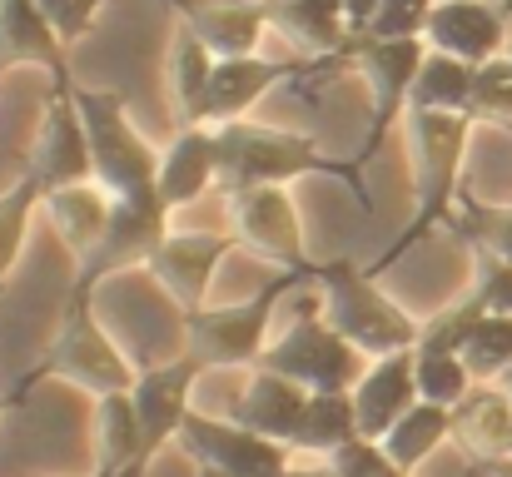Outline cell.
Segmentation results:
<instances>
[{
  "mask_svg": "<svg viewBox=\"0 0 512 477\" xmlns=\"http://www.w3.org/2000/svg\"><path fill=\"white\" fill-rule=\"evenodd\" d=\"M174 10L179 25H189L219 60H239V55H259L269 25V0H160Z\"/></svg>",
  "mask_w": 512,
  "mask_h": 477,
  "instance_id": "obj_18",
  "label": "cell"
},
{
  "mask_svg": "<svg viewBox=\"0 0 512 477\" xmlns=\"http://www.w3.org/2000/svg\"><path fill=\"white\" fill-rule=\"evenodd\" d=\"M239 249V239L224 229V234H204V229H170L160 239V249L150 254L145 274L170 294V304L179 309V318L194 314L209 304V284L219 274V264Z\"/></svg>",
  "mask_w": 512,
  "mask_h": 477,
  "instance_id": "obj_12",
  "label": "cell"
},
{
  "mask_svg": "<svg viewBox=\"0 0 512 477\" xmlns=\"http://www.w3.org/2000/svg\"><path fill=\"white\" fill-rule=\"evenodd\" d=\"M324 468L334 477H408L388 453H383L378 438H353V443H343L339 453L324 458Z\"/></svg>",
  "mask_w": 512,
  "mask_h": 477,
  "instance_id": "obj_36",
  "label": "cell"
},
{
  "mask_svg": "<svg viewBox=\"0 0 512 477\" xmlns=\"http://www.w3.org/2000/svg\"><path fill=\"white\" fill-rule=\"evenodd\" d=\"M473 120L448 110H408V155H413V214L403 234L368 264V274L393 269L408 249H418L433 229L453 224L463 209V159L473 145Z\"/></svg>",
  "mask_w": 512,
  "mask_h": 477,
  "instance_id": "obj_1",
  "label": "cell"
},
{
  "mask_svg": "<svg viewBox=\"0 0 512 477\" xmlns=\"http://www.w3.org/2000/svg\"><path fill=\"white\" fill-rule=\"evenodd\" d=\"M473 70L468 60H453L443 50H428L418 85H413V110H448V115H468V95H473Z\"/></svg>",
  "mask_w": 512,
  "mask_h": 477,
  "instance_id": "obj_29",
  "label": "cell"
},
{
  "mask_svg": "<svg viewBox=\"0 0 512 477\" xmlns=\"http://www.w3.org/2000/svg\"><path fill=\"white\" fill-rule=\"evenodd\" d=\"M428 60V40H368V35H353L348 40V65L363 75L368 85V135L363 145L353 150V164L368 169L373 155L388 145L393 125L413 110V85H418V70Z\"/></svg>",
  "mask_w": 512,
  "mask_h": 477,
  "instance_id": "obj_8",
  "label": "cell"
},
{
  "mask_svg": "<svg viewBox=\"0 0 512 477\" xmlns=\"http://www.w3.org/2000/svg\"><path fill=\"white\" fill-rule=\"evenodd\" d=\"M10 408H15V398H0V418H5V413H10Z\"/></svg>",
  "mask_w": 512,
  "mask_h": 477,
  "instance_id": "obj_40",
  "label": "cell"
},
{
  "mask_svg": "<svg viewBox=\"0 0 512 477\" xmlns=\"http://www.w3.org/2000/svg\"><path fill=\"white\" fill-rule=\"evenodd\" d=\"M348 398H353V413H358V433L383 443L388 428L418 403V348L373 358Z\"/></svg>",
  "mask_w": 512,
  "mask_h": 477,
  "instance_id": "obj_20",
  "label": "cell"
},
{
  "mask_svg": "<svg viewBox=\"0 0 512 477\" xmlns=\"http://www.w3.org/2000/svg\"><path fill=\"white\" fill-rule=\"evenodd\" d=\"M40 10L55 25V35L65 40V50H75L80 40H90V30L100 25V15L110 10V0H40Z\"/></svg>",
  "mask_w": 512,
  "mask_h": 477,
  "instance_id": "obj_37",
  "label": "cell"
},
{
  "mask_svg": "<svg viewBox=\"0 0 512 477\" xmlns=\"http://www.w3.org/2000/svg\"><path fill=\"white\" fill-rule=\"evenodd\" d=\"M423 40H428V50H443L453 60L483 65V60L508 50L512 10L503 0H438Z\"/></svg>",
  "mask_w": 512,
  "mask_h": 477,
  "instance_id": "obj_17",
  "label": "cell"
},
{
  "mask_svg": "<svg viewBox=\"0 0 512 477\" xmlns=\"http://www.w3.org/2000/svg\"><path fill=\"white\" fill-rule=\"evenodd\" d=\"M20 65H40L50 75V95H75V70H70V50L55 35V25L45 20L40 0H0V75L20 70Z\"/></svg>",
  "mask_w": 512,
  "mask_h": 477,
  "instance_id": "obj_16",
  "label": "cell"
},
{
  "mask_svg": "<svg viewBox=\"0 0 512 477\" xmlns=\"http://www.w3.org/2000/svg\"><path fill=\"white\" fill-rule=\"evenodd\" d=\"M309 398H314L309 388H299V383H289V378H279L269 368H249V383L234 398L229 418L244 423L259 438L284 443L299 458V433H304V418H309Z\"/></svg>",
  "mask_w": 512,
  "mask_h": 477,
  "instance_id": "obj_19",
  "label": "cell"
},
{
  "mask_svg": "<svg viewBox=\"0 0 512 477\" xmlns=\"http://www.w3.org/2000/svg\"><path fill=\"white\" fill-rule=\"evenodd\" d=\"M199 378H204V368H199L189 353L160 358V363H140L130 398H135L140 428H145V468H150L170 443H179V433H184V423H189V413H194V388H199Z\"/></svg>",
  "mask_w": 512,
  "mask_h": 477,
  "instance_id": "obj_13",
  "label": "cell"
},
{
  "mask_svg": "<svg viewBox=\"0 0 512 477\" xmlns=\"http://www.w3.org/2000/svg\"><path fill=\"white\" fill-rule=\"evenodd\" d=\"M438 0H383V10L373 15V25L363 30L368 40H423L428 20H433Z\"/></svg>",
  "mask_w": 512,
  "mask_h": 477,
  "instance_id": "obj_35",
  "label": "cell"
},
{
  "mask_svg": "<svg viewBox=\"0 0 512 477\" xmlns=\"http://www.w3.org/2000/svg\"><path fill=\"white\" fill-rule=\"evenodd\" d=\"M55 239L65 244V254L75 264H85L95 254V244L105 239L110 219H115V194L100 184V179H85V184H65V189H50L40 199Z\"/></svg>",
  "mask_w": 512,
  "mask_h": 477,
  "instance_id": "obj_23",
  "label": "cell"
},
{
  "mask_svg": "<svg viewBox=\"0 0 512 477\" xmlns=\"http://www.w3.org/2000/svg\"><path fill=\"white\" fill-rule=\"evenodd\" d=\"M473 388H478V378L463 363V353H423L418 348V403H433V408L453 413Z\"/></svg>",
  "mask_w": 512,
  "mask_h": 477,
  "instance_id": "obj_32",
  "label": "cell"
},
{
  "mask_svg": "<svg viewBox=\"0 0 512 477\" xmlns=\"http://www.w3.org/2000/svg\"><path fill=\"white\" fill-rule=\"evenodd\" d=\"M508 55H512V40H508Z\"/></svg>",
  "mask_w": 512,
  "mask_h": 477,
  "instance_id": "obj_45",
  "label": "cell"
},
{
  "mask_svg": "<svg viewBox=\"0 0 512 477\" xmlns=\"http://www.w3.org/2000/svg\"><path fill=\"white\" fill-rule=\"evenodd\" d=\"M453 438V413L448 408H433V403H413L383 438V453L403 468V473H418L443 443Z\"/></svg>",
  "mask_w": 512,
  "mask_h": 477,
  "instance_id": "obj_27",
  "label": "cell"
},
{
  "mask_svg": "<svg viewBox=\"0 0 512 477\" xmlns=\"http://www.w3.org/2000/svg\"><path fill=\"white\" fill-rule=\"evenodd\" d=\"M309 174L339 179L343 189L373 214L368 169H358L353 159L324 155L314 135L279 130V125H264V120L219 125V194L259 189V184H299V179H309Z\"/></svg>",
  "mask_w": 512,
  "mask_h": 477,
  "instance_id": "obj_2",
  "label": "cell"
},
{
  "mask_svg": "<svg viewBox=\"0 0 512 477\" xmlns=\"http://www.w3.org/2000/svg\"><path fill=\"white\" fill-rule=\"evenodd\" d=\"M453 443L483 468H512V393L503 383H478L453 408Z\"/></svg>",
  "mask_w": 512,
  "mask_h": 477,
  "instance_id": "obj_22",
  "label": "cell"
},
{
  "mask_svg": "<svg viewBox=\"0 0 512 477\" xmlns=\"http://www.w3.org/2000/svg\"><path fill=\"white\" fill-rule=\"evenodd\" d=\"M498 477H512V468H503V473H498Z\"/></svg>",
  "mask_w": 512,
  "mask_h": 477,
  "instance_id": "obj_42",
  "label": "cell"
},
{
  "mask_svg": "<svg viewBox=\"0 0 512 477\" xmlns=\"http://www.w3.org/2000/svg\"><path fill=\"white\" fill-rule=\"evenodd\" d=\"M95 418H100V473L115 477H145V428H140V408L130 398V388L95 398Z\"/></svg>",
  "mask_w": 512,
  "mask_h": 477,
  "instance_id": "obj_26",
  "label": "cell"
},
{
  "mask_svg": "<svg viewBox=\"0 0 512 477\" xmlns=\"http://www.w3.org/2000/svg\"><path fill=\"white\" fill-rule=\"evenodd\" d=\"M453 229L463 234V244L473 254H493V259L512 264V204L463 199V219H453Z\"/></svg>",
  "mask_w": 512,
  "mask_h": 477,
  "instance_id": "obj_34",
  "label": "cell"
},
{
  "mask_svg": "<svg viewBox=\"0 0 512 477\" xmlns=\"http://www.w3.org/2000/svg\"><path fill=\"white\" fill-rule=\"evenodd\" d=\"M468 120L473 125H498L512 130V55H493L473 70V95H468Z\"/></svg>",
  "mask_w": 512,
  "mask_h": 477,
  "instance_id": "obj_33",
  "label": "cell"
},
{
  "mask_svg": "<svg viewBox=\"0 0 512 477\" xmlns=\"http://www.w3.org/2000/svg\"><path fill=\"white\" fill-rule=\"evenodd\" d=\"M314 299L329 328L363 353V358H388L403 348H418L423 318H413L393 294L378 289V274H368L358 259H329L314 274Z\"/></svg>",
  "mask_w": 512,
  "mask_h": 477,
  "instance_id": "obj_4",
  "label": "cell"
},
{
  "mask_svg": "<svg viewBox=\"0 0 512 477\" xmlns=\"http://www.w3.org/2000/svg\"><path fill=\"white\" fill-rule=\"evenodd\" d=\"M343 10H348V30L363 35V30L373 25V15L383 10V0H343Z\"/></svg>",
  "mask_w": 512,
  "mask_h": 477,
  "instance_id": "obj_38",
  "label": "cell"
},
{
  "mask_svg": "<svg viewBox=\"0 0 512 477\" xmlns=\"http://www.w3.org/2000/svg\"><path fill=\"white\" fill-rule=\"evenodd\" d=\"M170 209L160 204V194H140V199H115V219L105 229V239L95 244V254L85 264H75V284L70 294H90L115 279V274H130V269H145L150 254L160 249V239L170 234Z\"/></svg>",
  "mask_w": 512,
  "mask_h": 477,
  "instance_id": "obj_11",
  "label": "cell"
},
{
  "mask_svg": "<svg viewBox=\"0 0 512 477\" xmlns=\"http://www.w3.org/2000/svg\"><path fill=\"white\" fill-rule=\"evenodd\" d=\"M319 274V269H314ZM314 274H294L279 269L274 279H264L249 299L234 304H204L194 314H184V353L204 368V373H224V368H259L264 348L274 343V318L279 304H289L294 294H304L314 284Z\"/></svg>",
  "mask_w": 512,
  "mask_h": 477,
  "instance_id": "obj_3",
  "label": "cell"
},
{
  "mask_svg": "<svg viewBox=\"0 0 512 477\" xmlns=\"http://www.w3.org/2000/svg\"><path fill=\"white\" fill-rule=\"evenodd\" d=\"M498 383H503V388H508V393H512V368H508V373H503V378H498Z\"/></svg>",
  "mask_w": 512,
  "mask_h": 477,
  "instance_id": "obj_41",
  "label": "cell"
},
{
  "mask_svg": "<svg viewBox=\"0 0 512 477\" xmlns=\"http://www.w3.org/2000/svg\"><path fill=\"white\" fill-rule=\"evenodd\" d=\"M463 363L478 383H498L512 368V314H478V323L463 338Z\"/></svg>",
  "mask_w": 512,
  "mask_h": 477,
  "instance_id": "obj_31",
  "label": "cell"
},
{
  "mask_svg": "<svg viewBox=\"0 0 512 477\" xmlns=\"http://www.w3.org/2000/svg\"><path fill=\"white\" fill-rule=\"evenodd\" d=\"M25 174L50 194L65 184H85L95 179V159H90V135L80 120L75 95H45L40 120H35V140L25 150Z\"/></svg>",
  "mask_w": 512,
  "mask_h": 477,
  "instance_id": "obj_15",
  "label": "cell"
},
{
  "mask_svg": "<svg viewBox=\"0 0 512 477\" xmlns=\"http://www.w3.org/2000/svg\"><path fill=\"white\" fill-rule=\"evenodd\" d=\"M179 448L214 477H289L294 473V453L274 438H259L249 433L244 423L234 418H214V413H189L184 433H179Z\"/></svg>",
  "mask_w": 512,
  "mask_h": 477,
  "instance_id": "obj_10",
  "label": "cell"
},
{
  "mask_svg": "<svg viewBox=\"0 0 512 477\" xmlns=\"http://www.w3.org/2000/svg\"><path fill=\"white\" fill-rule=\"evenodd\" d=\"M95 477H115V473H95Z\"/></svg>",
  "mask_w": 512,
  "mask_h": 477,
  "instance_id": "obj_43",
  "label": "cell"
},
{
  "mask_svg": "<svg viewBox=\"0 0 512 477\" xmlns=\"http://www.w3.org/2000/svg\"><path fill=\"white\" fill-rule=\"evenodd\" d=\"M135 373L140 363L110 338V328L95 314V299L90 294H65V309H60V323L40 353V363L20 378L15 388V403H25V393L45 378H65L95 398L105 393H120V388H135Z\"/></svg>",
  "mask_w": 512,
  "mask_h": 477,
  "instance_id": "obj_5",
  "label": "cell"
},
{
  "mask_svg": "<svg viewBox=\"0 0 512 477\" xmlns=\"http://www.w3.org/2000/svg\"><path fill=\"white\" fill-rule=\"evenodd\" d=\"M363 438L358 433V413H353V398L348 393H314L309 398V418H304V433H299V458H329L339 453L343 443Z\"/></svg>",
  "mask_w": 512,
  "mask_h": 477,
  "instance_id": "obj_28",
  "label": "cell"
},
{
  "mask_svg": "<svg viewBox=\"0 0 512 477\" xmlns=\"http://www.w3.org/2000/svg\"><path fill=\"white\" fill-rule=\"evenodd\" d=\"M269 25L304 60H348V10L343 0H269Z\"/></svg>",
  "mask_w": 512,
  "mask_h": 477,
  "instance_id": "obj_24",
  "label": "cell"
},
{
  "mask_svg": "<svg viewBox=\"0 0 512 477\" xmlns=\"http://www.w3.org/2000/svg\"><path fill=\"white\" fill-rule=\"evenodd\" d=\"M289 477H334V473H329L324 463H314V468H309V463H294V473Z\"/></svg>",
  "mask_w": 512,
  "mask_h": 477,
  "instance_id": "obj_39",
  "label": "cell"
},
{
  "mask_svg": "<svg viewBox=\"0 0 512 477\" xmlns=\"http://www.w3.org/2000/svg\"><path fill=\"white\" fill-rule=\"evenodd\" d=\"M214 65L219 55L189 25H174L170 50H165V90H170L179 125H204V95H209Z\"/></svg>",
  "mask_w": 512,
  "mask_h": 477,
  "instance_id": "obj_25",
  "label": "cell"
},
{
  "mask_svg": "<svg viewBox=\"0 0 512 477\" xmlns=\"http://www.w3.org/2000/svg\"><path fill=\"white\" fill-rule=\"evenodd\" d=\"M209 189H219V130L214 125H179L160 155L155 194L174 214V209L204 199Z\"/></svg>",
  "mask_w": 512,
  "mask_h": 477,
  "instance_id": "obj_21",
  "label": "cell"
},
{
  "mask_svg": "<svg viewBox=\"0 0 512 477\" xmlns=\"http://www.w3.org/2000/svg\"><path fill=\"white\" fill-rule=\"evenodd\" d=\"M85 135H90V159H95V179L115 194V199H140L155 194L160 179V155L140 125L130 120V105L120 90H100V85H80L75 90Z\"/></svg>",
  "mask_w": 512,
  "mask_h": 477,
  "instance_id": "obj_7",
  "label": "cell"
},
{
  "mask_svg": "<svg viewBox=\"0 0 512 477\" xmlns=\"http://www.w3.org/2000/svg\"><path fill=\"white\" fill-rule=\"evenodd\" d=\"M40 199H45V189H40L25 169H20V179H15L10 189H0V294H5V284H10L20 254H25L30 219H35Z\"/></svg>",
  "mask_w": 512,
  "mask_h": 477,
  "instance_id": "obj_30",
  "label": "cell"
},
{
  "mask_svg": "<svg viewBox=\"0 0 512 477\" xmlns=\"http://www.w3.org/2000/svg\"><path fill=\"white\" fill-rule=\"evenodd\" d=\"M348 60H269V55H239V60H219L209 95H204V125H234L249 120V110L279 85V80H299V75H324V70H343Z\"/></svg>",
  "mask_w": 512,
  "mask_h": 477,
  "instance_id": "obj_14",
  "label": "cell"
},
{
  "mask_svg": "<svg viewBox=\"0 0 512 477\" xmlns=\"http://www.w3.org/2000/svg\"><path fill=\"white\" fill-rule=\"evenodd\" d=\"M204 477H214V473H204Z\"/></svg>",
  "mask_w": 512,
  "mask_h": 477,
  "instance_id": "obj_46",
  "label": "cell"
},
{
  "mask_svg": "<svg viewBox=\"0 0 512 477\" xmlns=\"http://www.w3.org/2000/svg\"><path fill=\"white\" fill-rule=\"evenodd\" d=\"M373 358H363L339 328H329V318L319 314V299H299L294 318L284 333H274V343L264 348L259 368L309 388V393H353V383L363 378Z\"/></svg>",
  "mask_w": 512,
  "mask_h": 477,
  "instance_id": "obj_6",
  "label": "cell"
},
{
  "mask_svg": "<svg viewBox=\"0 0 512 477\" xmlns=\"http://www.w3.org/2000/svg\"><path fill=\"white\" fill-rule=\"evenodd\" d=\"M224 219H229V234L239 239V249L269 259L274 269H294V274H314L319 269L309 259V239H304V214H299L294 184L234 189V194H224Z\"/></svg>",
  "mask_w": 512,
  "mask_h": 477,
  "instance_id": "obj_9",
  "label": "cell"
},
{
  "mask_svg": "<svg viewBox=\"0 0 512 477\" xmlns=\"http://www.w3.org/2000/svg\"><path fill=\"white\" fill-rule=\"evenodd\" d=\"M503 5H508V10H512V0H503Z\"/></svg>",
  "mask_w": 512,
  "mask_h": 477,
  "instance_id": "obj_44",
  "label": "cell"
}]
</instances>
